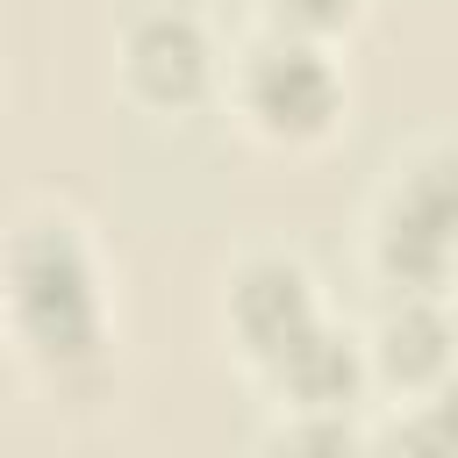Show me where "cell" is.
Segmentation results:
<instances>
[{"instance_id": "cell-1", "label": "cell", "mask_w": 458, "mask_h": 458, "mask_svg": "<svg viewBox=\"0 0 458 458\" xmlns=\"http://www.w3.org/2000/svg\"><path fill=\"white\" fill-rule=\"evenodd\" d=\"M0 322L14 358L64 401L107 379V272L79 215L36 208L0 243Z\"/></svg>"}, {"instance_id": "cell-2", "label": "cell", "mask_w": 458, "mask_h": 458, "mask_svg": "<svg viewBox=\"0 0 458 458\" xmlns=\"http://www.w3.org/2000/svg\"><path fill=\"white\" fill-rule=\"evenodd\" d=\"M229 93H236L243 122L265 143H286V150H308V143H322L344 122V72H336L329 43H308V36L265 29L236 57Z\"/></svg>"}, {"instance_id": "cell-3", "label": "cell", "mask_w": 458, "mask_h": 458, "mask_svg": "<svg viewBox=\"0 0 458 458\" xmlns=\"http://www.w3.org/2000/svg\"><path fill=\"white\" fill-rule=\"evenodd\" d=\"M372 272L386 293H444L451 286V157L422 150L394 172L372 215Z\"/></svg>"}, {"instance_id": "cell-4", "label": "cell", "mask_w": 458, "mask_h": 458, "mask_svg": "<svg viewBox=\"0 0 458 458\" xmlns=\"http://www.w3.org/2000/svg\"><path fill=\"white\" fill-rule=\"evenodd\" d=\"M222 315H229V336H236V351H243V365H250L258 379L279 372V365L329 322L322 301H315L308 265H301V258H279V250H258V258L236 265Z\"/></svg>"}, {"instance_id": "cell-5", "label": "cell", "mask_w": 458, "mask_h": 458, "mask_svg": "<svg viewBox=\"0 0 458 458\" xmlns=\"http://www.w3.org/2000/svg\"><path fill=\"white\" fill-rule=\"evenodd\" d=\"M215 43H208V29L193 21V14H179V7H157V14H136L129 21V36H122V79H129V93L143 100V107H193V100H208L215 93Z\"/></svg>"}, {"instance_id": "cell-6", "label": "cell", "mask_w": 458, "mask_h": 458, "mask_svg": "<svg viewBox=\"0 0 458 458\" xmlns=\"http://www.w3.org/2000/svg\"><path fill=\"white\" fill-rule=\"evenodd\" d=\"M365 379L408 394L401 408H437V386L451 379V315H444V293H394V308L365 336Z\"/></svg>"}, {"instance_id": "cell-7", "label": "cell", "mask_w": 458, "mask_h": 458, "mask_svg": "<svg viewBox=\"0 0 458 458\" xmlns=\"http://www.w3.org/2000/svg\"><path fill=\"white\" fill-rule=\"evenodd\" d=\"M351 14H358V0H265V29L308 36V43H329Z\"/></svg>"}]
</instances>
